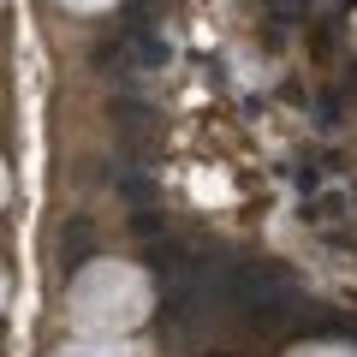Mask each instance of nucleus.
<instances>
[{
	"mask_svg": "<svg viewBox=\"0 0 357 357\" xmlns=\"http://www.w3.org/2000/svg\"><path fill=\"white\" fill-rule=\"evenodd\" d=\"M89 250V227L77 220V227H66V256H84Z\"/></svg>",
	"mask_w": 357,
	"mask_h": 357,
	"instance_id": "nucleus-1",
	"label": "nucleus"
}]
</instances>
